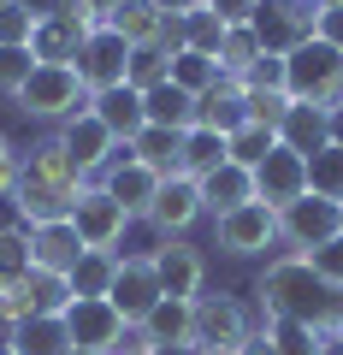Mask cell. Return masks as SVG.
Returning a JSON list of instances; mask_svg holds the SVG:
<instances>
[{
    "instance_id": "obj_39",
    "label": "cell",
    "mask_w": 343,
    "mask_h": 355,
    "mask_svg": "<svg viewBox=\"0 0 343 355\" xmlns=\"http://www.w3.org/2000/svg\"><path fill=\"white\" fill-rule=\"evenodd\" d=\"M30 272V231L24 225H0V279Z\"/></svg>"
},
{
    "instance_id": "obj_14",
    "label": "cell",
    "mask_w": 343,
    "mask_h": 355,
    "mask_svg": "<svg viewBox=\"0 0 343 355\" xmlns=\"http://www.w3.org/2000/svg\"><path fill=\"white\" fill-rule=\"evenodd\" d=\"M60 142H65V154L77 160V172H83V178H101L107 166L118 160V148H125V142H118V137H113V130H107L95 113L65 119V125H60Z\"/></svg>"
},
{
    "instance_id": "obj_30",
    "label": "cell",
    "mask_w": 343,
    "mask_h": 355,
    "mask_svg": "<svg viewBox=\"0 0 343 355\" xmlns=\"http://www.w3.org/2000/svg\"><path fill=\"white\" fill-rule=\"evenodd\" d=\"M113 272H118V254L113 249H83V261L71 266V291L77 296H107V291H113Z\"/></svg>"
},
{
    "instance_id": "obj_16",
    "label": "cell",
    "mask_w": 343,
    "mask_h": 355,
    "mask_svg": "<svg viewBox=\"0 0 343 355\" xmlns=\"http://www.w3.org/2000/svg\"><path fill=\"white\" fill-rule=\"evenodd\" d=\"M302 196H308V160H302V154H290V148L279 142L267 160L254 166V202H267L272 214H279V207L302 202Z\"/></svg>"
},
{
    "instance_id": "obj_58",
    "label": "cell",
    "mask_w": 343,
    "mask_h": 355,
    "mask_svg": "<svg viewBox=\"0 0 343 355\" xmlns=\"http://www.w3.org/2000/svg\"><path fill=\"white\" fill-rule=\"evenodd\" d=\"M0 6H18V0H0Z\"/></svg>"
},
{
    "instance_id": "obj_27",
    "label": "cell",
    "mask_w": 343,
    "mask_h": 355,
    "mask_svg": "<svg viewBox=\"0 0 343 355\" xmlns=\"http://www.w3.org/2000/svg\"><path fill=\"white\" fill-rule=\"evenodd\" d=\"M142 113H148V125H160V130H190L195 125V95H184V89L166 77V83H154L148 95H142Z\"/></svg>"
},
{
    "instance_id": "obj_5",
    "label": "cell",
    "mask_w": 343,
    "mask_h": 355,
    "mask_svg": "<svg viewBox=\"0 0 343 355\" xmlns=\"http://www.w3.org/2000/svg\"><path fill=\"white\" fill-rule=\"evenodd\" d=\"M65 331H71V349H89V355H118L130 343V326L107 296H77L65 308Z\"/></svg>"
},
{
    "instance_id": "obj_24",
    "label": "cell",
    "mask_w": 343,
    "mask_h": 355,
    "mask_svg": "<svg viewBox=\"0 0 343 355\" xmlns=\"http://www.w3.org/2000/svg\"><path fill=\"white\" fill-rule=\"evenodd\" d=\"M89 113L101 119L107 130H113L118 142H130L142 125H148V113H142V89L118 83V89H101V95H89Z\"/></svg>"
},
{
    "instance_id": "obj_45",
    "label": "cell",
    "mask_w": 343,
    "mask_h": 355,
    "mask_svg": "<svg viewBox=\"0 0 343 355\" xmlns=\"http://www.w3.org/2000/svg\"><path fill=\"white\" fill-rule=\"evenodd\" d=\"M314 36L343 53V0H319L314 6Z\"/></svg>"
},
{
    "instance_id": "obj_44",
    "label": "cell",
    "mask_w": 343,
    "mask_h": 355,
    "mask_svg": "<svg viewBox=\"0 0 343 355\" xmlns=\"http://www.w3.org/2000/svg\"><path fill=\"white\" fill-rule=\"evenodd\" d=\"M284 113H290V95H284V89H254V95H249V119H254V125L279 130Z\"/></svg>"
},
{
    "instance_id": "obj_32",
    "label": "cell",
    "mask_w": 343,
    "mask_h": 355,
    "mask_svg": "<svg viewBox=\"0 0 343 355\" xmlns=\"http://www.w3.org/2000/svg\"><path fill=\"white\" fill-rule=\"evenodd\" d=\"M219 77H249V65L261 60V42H254V30L243 24V30H225V42H219Z\"/></svg>"
},
{
    "instance_id": "obj_34",
    "label": "cell",
    "mask_w": 343,
    "mask_h": 355,
    "mask_svg": "<svg viewBox=\"0 0 343 355\" xmlns=\"http://www.w3.org/2000/svg\"><path fill=\"white\" fill-rule=\"evenodd\" d=\"M272 148H279V130H272V125H254V119H249L243 130H231V160H237V166H249V172H254L261 160H267Z\"/></svg>"
},
{
    "instance_id": "obj_18",
    "label": "cell",
    "mask_w": 343,
    "mask_h": 355,
    "mask_svg": "<svg viewBox=\"0 0 343 355\" xmlns=\"http://www.w3.org/2000/svg\"><path fill=\"white\" fill-rule=\"evenodd\" d=\"M95 184H101V190L113 196V202L125 207L130 219H142V214H148V207H154V196H160V172H148V166H142V160H130V142H125V148H118V160L107 166V172L95 178Z\"/></svg>"
},
{
    "instance_id": "obj_59",
    "label": "cell",
    "mask_w": 343,
    "mask_h": 355,
    "mask_svg": "<svg viewBox=\"0 0 343 355\" xmlns=\"http://www.w3.org/2000/svg\"><path fill=\"white\" fill-rule=\"evenodd\" d=\"M71 355H89V349H71Z\"/></svg>"
},
{
    "instance_id": "obj_33",
    "label": "cell",
    "mask_w": 343,
    "mask_h": 355,
    "mask_svg": "<svg viewBox=\"0 0 343 355\" xmlns=\"http://www.w3.org/2000/svg\"><path fill=\"white\" fill-rule=\"evenodd\" d=\"M172 83L184 89V95H207V89L219 83V60H207V53H172Z\"/></svg>"
},
{
    "instance_id": "obj_54",
    "label": "cell",
    "mask_w": 343,
    "mask_h": 355,
    "mask_svg": "<svg viewBox=\"0 0 343 355\" xmlns=\"http://www.w3.org/2000/svg\"><path fill=\"white\" fill-rule=\"evenodd\" d=\"M319 355H343V338H337V331H326V338H319Z\"/></svg>"
},
{
    "instance_id": "obj_19",
    "label": "cell",
    "mask_w": 343,
    "mask_h": 355,
    "mask_svg": "<svg viewBox=\"0 0 343 355\" xmlns=\"http://www.w3.org/2000/svg\"><path fill=\"white\" fill-rule=\"evenodd\" d=\"M24 231H30V266L71 279V266L83 261V237H77L71 219H48V225H24Z\"/></svg>"
},
{
    "instance_id": "obj_25",
    "label": "cell",
    "mask_w": 343,
    "mask_h": 355,
    "mask_svg": "<svg viewBox=\"0 0 343 355\" xmlns=\"http://www.w3.org/2000/svg\"><path fill=\"white\" fill-rule=\"evenodd\" d=\"M279 142H284L290 154H302V160H314V154L326 148V107L290 101V113L279 119Z\"/></svg>"
},
{
    "instance_id": "obj_17",
    "label": "cell",
    "mask_w": 343,
    "mask_h": 355,
    "mask_svg": "<svg viewBox=\"0 0 343 355\" xmlns=\"http://www.w3.org/2000/svg\"><path fill=\"white\" fill-rule=\"evenodd\" d=\"M89 30H95V18L71 0V12L42 18V24H36V42H30V53H36V65H77V53H83Z\"/></svg>"
},
{
    "instance_id": "obj_23",
    "label": "cell",
    "mask_w": 343,
    "mask_h": 355,
    "mask_svg": "<svg viewBox=\"0 0 343 355\" xmlns=\"http://www.w3.org/2000/svg\"><path fill=\"white\" fill-rule=\"evenodd\" d=\"M202 184V207L207 214H237L243 202H254V172L249 166H237V160H225V166H213L207 178H195Z\"/></svg>"
},
{
    "instance_id": "obj_21",
    "label": "cell",
    "mask_w": 343,
    "mask_h": 355,
    "mask_svg": "<svg viewBox=\"0 0 343 355\" xmlns=\"http://www.w3.org/2000/svg\"><path fill=\"white\" fill-rule=\"evenodd\" d=\"M6 355H71L65 314H30L18 326H6Z\"/></svg>"
},
{
    "instance_id": "obj_4",
    "label": "cell",
    "mask_w": 343,
    "mask_h": 355,
    "mask_svg": "<svg viewBox=\"0 0 343 355\" xmlns=\"http://www.w3.org/2000/svg\"><path fill=\"white\" fill-rule=\"evenodd\" d=\"M284 95L290 101H314V107L343 101V53L319 36L302 42L296 53H284Z\"/></svg>"
},
{
    "instance_id": "obj_41",
    "label": "cell",
    "mask_w": 343,
    "mask_h": 355,
    "mask_svg": "<svg viewBox=\"0 0 343 355\" xmlns=\"http://www.w3.org/2000/svg\"><path fill=\"white\" fill-rule=\"evenodd\" d=\"M166 77H172V60H166L160 48H142L137 60H130V89H142V95H148L154 83H166Z\"/></svg>"
},
{
    "instance_id": "obj_36",
    "label": "cell",
    "mask_w": 343,
    "mask_h": 355,
    "mask_svg": "<svg viewBox=\"0 0 343 355\" xmlns=\"http://www.w3.org/2000/svg\"><path fill=\"white\" fill-rule=\"evenodd\" d=\"M30 291H36V314H65V308L77 302V291H71L65 272H36V266H30Z\"/></svg>"
},
{
    "instance_id": "obj_53",
    "label": "cell",
    "mask_w": 343,
    "mask_h": 355,
    "mask_svg": "<svg viewBox=\"0 0 343 355\" xmlns=\"http://www.w3.org/2000/svg\"><path fill=\"white\" fill-rule=\"evenodd\" d=\"M237 355H272V349H267V338H261V331H254V338H249V343H243V349H237Z\"/></svg>"
},
{
    "instance_id": "obj_29",
    "label": "cell",
    "mask_w": 343,
    "mask_h": 355,
    "mask_svg": "<svg viewBox=\"0 0 343 355\" xmlns=\"http://www.w3.org/2000/svg\"><path fill=\"white\" fill-rule=\"evenodd\" d=\"M225 160H231V137L202 130V125L184 130V172H190V178H207L213 166H225Z\"/></svg>"
},
{
    "instance_id": "obj_47",
    "label": "cell",
    "mask_w": 343,
    "mask_h": 355,
    "mask_svg": "<svg viewBox=\"0 0 343 355\" xmlns=\"http://www.w3.org/2000/svg\"><path fill=\"white\" fill-rule=\"evenodd\" d=\"M18 172H24V154H18V148H12L6 137H0V196H12Z\"/></svg>"
},
{
    "instance_id": "obj_52",
    "label": "cell",
    "mask_w": 343,
    "mask_h": 355,
    "mask_svg": "<svg viewBox=\"0 0 343 355\" xmlns=\"http://www.w3.org/2000/svg\"><path fill=\"white\" fill-rule=\"evenodd\" d=\"M148 355H202V349H195V343H154Z\"/></svg>"
},
{
    "instance_id": "obj_50",
    "label": "cell",
    "mask_w": 343,
    "mask_h": 355,
    "mask_svg": "<svg viewBox=\"0 0 343 355\" xmlns=\"http://www.w3.org/2000/svg\"><path fill=\"white\" fill-rule=\"evenodd\" d=\"M148 6H154L160 18H184V12H195L202 0H148Z\"/></svg>"
},
{
    "instance_id": "obj_51",
    "label": "cell",
    "mask_w": 343,
    "mask_h": 355,
    "mask_svg": "<svg viewBox=\"0 0 343 355\" xmlns=\"http://www.w3.org/2000/svg\"><path fill=\"white\" fill-rule=\"evenodd\" d=\"M77 6H83V12L95 18V24H107V18H113L118 6H125V0H77Z\"/></svg>"
},
{
    "instance_id": "obj_28",
    "label": "cell",
    "mask_w": 343,
    "mask_h": 355,
    "mask_svg": "<svg viewBox=\"0 0 343 355\" xmlns=\"http://www.w3.org/2000/svg\"><path fill=\"white\" fill-rule=\"evenodd\" d=\"M107 24H113L118 30V36H125L130 42V48H160V30H166V18L160 12H154V6H148V0H125V6H118V12L113 18H107Z\"/></svg>"
},
{
    "instance_id": "obj_26",
    "label": "cell",
    "mask_w": 343,
    "mask_h": 355,
    "mask_svg": "<svg viewBox=\"0 0 343 355\" xmlns=\"http://www.w3.org/2000/svg\"><path fill=\"white\" fill-rule=\"evenodd\" d=\"M130 160H142L148 172H160V178L184 172V130H160V125H142L137 137H130Z\"/></svg>"
},
{
    "instance_id": "obj_46",
    "label": "cell",
    "mask_w": 343,
    "mask_h": 355,
    "mask_svg": "<svg viewBox=\"0 0 343 355\" xmlns=\"http://www.w3.org/2000/svg\"><path fill=\"white\" fill-rule=\"evenodd\" d=\"M207 12L219 18L225 30H243V24H254V12H261V0H202Z\"/></svg>"
},
{
    "instance_id": "obj_55",
    "label": "cell",
    "mask_w": 343,
    "mask_h": 355,
    "mask_svg": "<svg viewBox=\"0 0 343 355\" xmlns=\"http://www.w3.org/2000/svg\"><path fill=\"white\" fill-rule=\"evenodd\" d=\"M331 331L343 338V296H337V308H331Z\"/></svg>"
},
{
    "instance_id": "obj_2",
    "label": "cell",
    "mask_w": 343,
    "mask_h": 355,
    "mask_svg": "<svg viewBox=\"0 0 343 355\" xmlns=\"http://www.w3.org/2000/svg\"><path fill=\"white\" fill-rule=\"evenodd\" d=\"M254 296H261V314L267 320H302L314 331H331V308H337V291L314 279V266L302 254H279L267 261V272L254 279Z\"/></svg>"
},
{
    "instance_id": "obj_3",
    "label": "cell",
    "mask_w": 343,
    "mask_h": 355,
    "mask_svg": "<svg viewBox=\"0 0 343 355\" xmlns=\"http://www.w3.org/2000/svg\"><path fill=\"white\" fill-rule=\"evenodd\" d=\"M18 113L42 119V125H65V119L89 113V89H83L77 65H36L30 83L18 89Z\"/></svg>"
},
{
    "instance_id": "obj_43",
    "label": "cell",
    "mask_w": 343,
    "mask_h": 355,
    "mask_svg": "<svg viewBox=\"0 0 343 355\" xmlns=\"http://www.w3.org/2000/svg\"><path fill=\"white\" fill-rule=\"evenodd\" d=\"M231 83H243V95H254V89H284V60L279 53H261L249 65V77H231Z\"/></svg>"
},
{
    "instance_id": "obj_10",
    "label": "cell",
    "mask_w": 343,
    "mask_h": 355,
    "mask_svg": "<svg viewBox=\"0 0 343 355\" xmlns=\"http://www.w3.org/2000/svg\"><path fill=\"white\" fill-rule=\"evenodd\" d=\"M213 237H219V249L237 254V261L267 254L272 243H279V214H272L267 202H243L237 214H219L213 219Z\"/></svg>"
},
{
    "instance_id": "obj_15",
    "label": "cell",
    "mask_w": 343,
    "mask_h": 355,
    "mask_svg": "<svg viewBox=\"0 0 343 355\" xmlns=\"http://www.w3.org/2000/svg\"><path fill=\"white\" fill-rule=\"evenodd\" d=\"M71 225H77V237H83V249H113L118 254V243H125V231H130V214L101 190V184H89L83 202H77V214H71Z\"/></svg>"
},
{
    "instance_id": "obj_37",
    "label": "cell",
    "mask_w": 343,
    "mask_h": 355,
    "mask_svg": "<svg viewBox=\"0 0 343 355\" xmlns=\"http://www.w3.org/2000/svg\"><path fill=\"white\" fill-rule=\"evenodd\" d=\"M219 42H225V24H219V18L207 12V6L184 12V48H190V53H207V60H213V53H219Z\"/></svg>"
},
{
    "instance_id": "obj_40",
    "label": "cell",
    "mask_w": 343,
    "mask_h": 355,
    "mask_svg": "<svg viewBox=\"0 0 343 355\" xmlns=\"http://www.w3.org/2000/svg\"><path fill=\"white\" fill-rule=\"evenodd\" d=\"M30 71H36V53L30 48H0V95L18 101V89L30 83Z\"/></svg>"
},
{
    "instance_id": "obj_49",
    "label": "cell",
    "mask_w": 343,
    "mask_h": 355,
    "mask_svg": "<svg viewBox=\"0 0 343 355\" xmlns=\"http://www.w3.org/2000/svg\"><path fill=\"white\" fill-rule=\"evenodd\" d=\"M326 148H343V101L326 107Z\"/></svg>"
},
{
    "instance_id": "obj_22",
    "label": "cell",
    "mask_w": 343,
    "mask_h": 355,
    "mask_svg": "<svg viewBox=\"0 0 343 355\" xmlns=\"http://www.w3.org/2000/svg\"><path fill=\"white\" fill-rule=\"evenodd\" d=\"M195 125H202V130H219V137L243 130V125H249V95H243V83L219 77L207 95H195Z\"/></svg>"
},
{
    "instance_id": "obj_7",
    "label": "cell",
    "mask_w": 343,
    "mask_h": 355,
    "mask_svg": "<svg viewBox=\"0 0 343 355\" xmlns=\"http://www.w3.org/2000/svg\"><path fill=\"white\" fill-rule=\"evenodd\" d=\"M337 231H343V207H337V202H326V196H314V190H308L302 202L279 207V243H284L290 254L319 249V243H331Z\"/></svg>"
},
{
    "instance_id": "obj_9",
    "label": "cell",
    "mask_w": 343,
    "mask_h": 355,
    "mask_svg": "<svg viewBox=\"0 0 343 355\" xmlns=\"http://www.w3.org/2000/svg\"><path fill=\"white\" fill-rule=\"evenodd\" d=\"M249 338L254 326L237 296H195V331H190L195 349H243Z\"/></svg>"
},
{
    "instance_id": "obj_35",
    "label": "cell",
    "mask_w": 343,
    "mask_h": 355,
    "mask_svg": "<svg viewBox=\"0 0 343 355\" xmlns=\"http://www.w3.org/2000/svg\"><path fill=\"white\" fill-rule=\"evenodd\" d=\"M308 190L343 207V148H319L314 160H308Z\"/></svg>"
},
{
    "instance_id": "obj_48",
    "label": "cell",
    "mask_w": 343,
    "mask_h": 355,
    "mask_svg": "<svg viewBox=\"0 0 343 355\" xmlns=\"http://www.w3.org/2000/svg\"><path fill=\"white\" fill-rule=\"evenodd\" d=\"M18 6H24V12L36 18V24H42V18H60V12H71V0H18Z\"/></svg>"
},
{
    "instance_id": "obj_42",
    "label": "cell",
    "mask_w": 343,
    "mask_h": 355,
    "mask_svg": "<svg viewBox=\"0 0 343 355\" xmlns=\"http://www.w3.org/2000/svg\"><path fill=\"white\" fill-rule=\"evenodd\" d=\"M36 42V18L24 6H0V48H30Z\"/></svg>"
},
{
    "instance_id": "obj_8",
    "label": "cell",
    "mask_w": 343,
    "mask_h": 355,
    "mask_svg": "<svg viewBox=\"0 0 343 355\" xmlns=\"http://www.w3.org/2000/svg\"><path fill=\"white\" fill-rule=\"evenodd\" d=\"M130 60H137V48H130L113 24H95L89 42H83V53H77V77H83L89 95H101V89L130 83Z\"/></svg>"
},
{
    "instance_id": "obj_11",
    "label": "cell",
    "mask_w": 343,
    "mask_h": 355,
    "mask_svg": "<svg viewBox=\"0 0 343 355\" xmlns=\"http://www.w3.org/2000/svg\"><path fill=\"white\" fill-rule=\"evenodd\" d=\"M154 261V279H160V296H184V302H195L207 284V254L195 249L190 237H160V249L148 254Z\"/></svg>"
},
{
    "instance_id": "obj_57",
    "label": "cell",
    "mask_w": 343,
    "mask_h": 355,
    "mask_svg": "<svg viewBox=\"0 0 343 355\" xmlns=\"http://www.w3.org/2000/svg\"><path fill=\"white\" fill-rule=\"evenodd\" d=\"M118 355H148V349H118Z\"/></svg>"
},
{
    "instance_id": "obj_6",
    "label": "cell",
    "mask_w": 343,
    "mask_h": 355,
    "mask_svg": "<svg viewBox=\"0 0 343 355\" xmlns=\"http://www.w3.org/2000/svg\"><path fill=\"white\" fill-rule=\"evenodd\" d=\"M314 6L319 0H261V12H254V42L261 53H296L302 42H314Z\"/></svg>"
},
{
    "instance_id": "obj_20",
    "label": "cell",
    "mask_w": 343,
    "mask_h": 355,
    "mask_svg": "<svg viewBox=\"0 0 343 355\" xmlns=\"http://www.w3.org/2000/svg\"><path fill=\"white\" fill-rule=\"evenodd\" d=\"M195 331V302H184V296H160L154 302V314L142 320L137 331H130L125 349H154V343H190Z\"/></svg>"
},
{
    "instance_id": "obj_31",
    "label": "cell",
    "mask_w": 343,
    "mask_h": 355,
    "mask_svg": "<svg viewBox=\"0 0 343 355\" xmlns=\"http://www.w3.org/2000/svg\"><path fill=\"white\" fill-rule=\"evenodd\" d=\"M261 338H267L272 355H319V338H326V331L302 326V320H267Z\"/></svg>"
},
{
    "instance_id": "obj_12",
    "label": "cell",
    "mask_w": 343,
    "mask_h": 355,
    "mask_svg": "<svg viewBox=\"0 0 343 355\" xmlns=\"http://www.w3.org/2000/svg\"><path fill=\"white\" fill-rule=\"evenodd\" d=\"M107 302L125 314L130 331H137L142 320L154 314V302H160V279H154V261H148V254H118V272H113V291H107Z\"/></svg>"
},
{
    "instance_id": "obj_38",
    "label": "cell",
    "mask_w": 343,
    "mask_h": 355,
    "mask_svg": "<svg viewBox=\"0 0 343 355\" xmlns=\"http://www.w3.org/2000/svg\"><path fill=\"white\" fill-rule=\"evenodd\" d=\"M302 261L314 266V279L326 284V291H337V296H343V231H337L331 243H319V249H308Z\"/></svg>"
},
{
    "instance_id": "obj_1",
    "label": "cell",
    "mask_w": 343,
    "mask_h": 355,
    "mask_svg": "<svg viewBox=\"0 0 343 355\" xmlns=\"http://www.w3.org/2000/svg\"><path fill=\"white\" fill-rule=\"evenodd\" d=\"M89 184L95 178L77 172V160L65 154V142L48 137V142H36V148L24 154V172H18V184H12L6 202L18 207L24 225H48V219H71Z\"/></svg>"
},
{
    "instance_id": "obj_56",
    "label": "cell",
    "mask_w": 343,
    "mask_h": 355,
    "mask_svg": "<svg viewBox=\"0 0 343 355\" xmlns=\"http://www.w3.org/2000/svg\"><path fill=\"white\" fill-rule=\"evenodd\" d=\"M202 355H237V349H202Z\"/></svg>"
},
{
    "instance_id": "obj_13",
    "label": "cell",
    "mask_w": 343,
    "mask_h": 355,
    "mask_svg": "<svg viewBox=\"0 0 343 355\" xmlns=\"http://www.w3.org/2000/svg\"><path fill=\"white\" fill-rule=\"evenodd\" d=\"M202 214H207L202 207V184H195L190 172H172V178H160V196H154V207L142 214V225H154L160 237H184Z\"/></svg>"
}]
</instances>
